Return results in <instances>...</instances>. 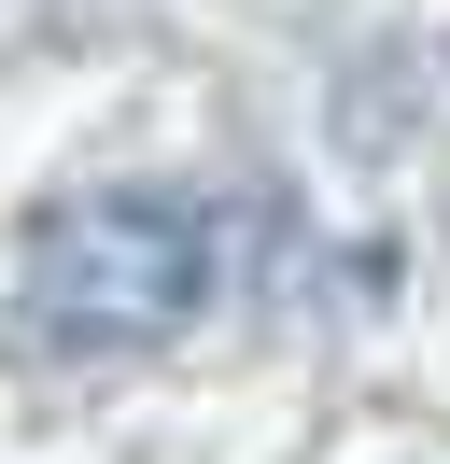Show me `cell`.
Here are the masks:
<instances>
[{
  "label": "cell",
  "instance_id": "6da1fadb",
  "mask_svg": "<svg viewBox=\"0 0 450 464\" xmlns=\"http://www.w3.org/2000/svg\"><path fill=\"white\" fill-rule=\"evenodd\" d=\"M211 310V211L155 198V183H99V198L28 226V338L56 352H155Z\"/></svg>",
  "mask_w": 450,
  "mask_h": 464
}]
</instances>
